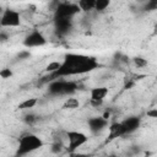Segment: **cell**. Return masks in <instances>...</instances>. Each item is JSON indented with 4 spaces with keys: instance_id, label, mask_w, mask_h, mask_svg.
I'll use <instances>...</instances> for the list:
<instances>
[{
    "instance_id": "cell-1",
    "label": "cell",
    "mask_w": 157,
    "mask_h": 157,
    "mask_svg": "<svg viewBox=\"0 0 157 157\" xmlns=\"http://www.w3.org/2000/svg\"><path fill=\"white\" fill-rule=\"evenodd\" d=\"M98 67V63L94 58L81 55V54H67L61 63L60 69L54 72L49 74L48 76H44L42 82H49L59 77L64 76H72V75H82L86 72H90Z\"/></svg>"
},
{
    "instance_id": "cell-2",
    "label": "cell",
    "mask_w": 157,
    "mask_h": 157,
    "mask_svg": "<svg viewBox=\"0 0 157 157\" xmlns=\"http://www.w3.org/2000/svg\"><path fill=\"white\" fill-rule=\"evenodd\" d=\"M78 88V85L75 81H69V80H63V78H55L50 81L48 86V91L50 94L54 96H65V94H71Z\"/></svg>"
},
{
    "instance_id": "cell-3",
    "label": "cell",
    "mask_w": 157,
    "mask_h": 157,
    "mask_svg": "<svg viewBox=\"0 0 157 157\" xmlns=\"http://www.w3.org/2000/svg\"><path fill=\"white\" fill-rule=\"evenodd\" d=\"M43 141L39 136L34 134H26L23 135L18 141V155H27L29 152H33L43 146Z\"/></svg>"
},
{
    "instance_id": "cell-4",
    "label": "cell",
    "mask_w": 157,
    "mask_h": 157,
    "mask_svg": "<svg viewBox=\"0 0 157 157\" xmlns=\"http://www.w3.org/2000/svg\"><path fill=\"white\" fill-rule=\"evenodd\" d=\"M21 25V15L18 11L12 9H4V12L0 16V26L1 27H18Z\"/></svg>"
},
{
    "instance_id": "cell-5",
    "label": "cell",
    "mask_w": 157,
    "mask_h": 157,
    "mask_svg": "<svg viewBox=\"0 0 157 157\" xmlns=\"http://www.w3.org/2000/svg\"><path fill=\"white\" fill-rule=\"evenodd\" d=\"M55 11V17H60V18H72L78 11V6L77 4H71V2H60L56 5V7L54 9Z\"/></svg>"
},
{
    "instance_id": "cell-6",
    "label": "cell",
    "mask_w": 157,
    "mask_h": 157,
    "mask_svg": "<svg viewBox=\"0 0 157 157\" xmlns=\"http://www.w3.org/2000/svg\"><path fill=\"white\" fill-rule=\"evenodd\" d=\"M47 43V39L45 37L43 36L42 32L34 29L32 32H29L25 39H23V45L26 48H36V47H42Z\"/></svg>"
},
{
    "instance_id": "cell-7",
    "label": "cell",
    "mask_w": 157,
    "mask_h": 157,
    "mask_svg": "<svg viewBox=\"0 0 157 157\" xmlns=\"http://www.w3.org/2000/svg\"><path fill=\"white\" fill-rule=\"evenodd\" d=\"M66 136H67V148L70 151H74L78 147H81L88 140L87 136L81 131H69L66 134Z\"/></svg>"
},
{
    "instance_id": "cell-8",
    "label": "cell",
    "mask_w": 157,
    "mask_h": 157,
    "mask_svg": "<svg viewBox=\"0 0 157 157\" xmlns=\"http://www.w3.org/2000/svg\"><path fill=\"white\" fill-rule=\"evenodd\" d=\"M140 118L137 117H130V118H126L124 121L120 123L121 125V131H123V135H126V134H131L134 131H136L140 126Z\"/></svg>"
},
{
    "instance_id": "cell-9",
    "label": "cell",
    "mask_w": 157,
    "mask_h": 157,
    "mask_svg": "<svg viewBox=\"0 0 157 157\" xmlns=\"http://www.w3.org/2000/svg\"><path fill=\"white\" fill-rule=\"evenodd\" d=\"M107 126H108V119H105L103 117H94V118L88 119V129L93 134L101 132Z\"/></svg>"
},
{
    "instance_id": "cell-10",
    "label": "cell",
    "mask_w": 157,
    "mask_h": 157,
    "mask_svg": "<svg viewBox=\"0 0 157 157\" xmlns=\"http://www.w3.org/2000/svg\"><path fill=\"white\" fill-rule=\"evenodd\" d=\"M72 27L71 18H60L55 17V29L60 34H66Z\"/></svg>"
},
{
    "instance_id": "cell-11",
    "label": "cell",
    "mask_w": 157,
    "mask_h": 157,
    "mask_svg": "<svg viewBox=\"0 0 157 157\" xmlns=\"http://www.w3.org/2000/svg\"><path fill=\"white\" fill-rule=\"evenodd\" d=\"M108 88L104 86H99V87H93L90 91V99H104L108 94Z\"/></svg>"
},
{
    "instance_id": "cell-12",
    "label": "cell",
    "mask_w": 157,
    "mask_h": 157,
    "mask_svg": "<svg viewBox=\"0 0 157 157\" xmlns=\"http://www.w3.org/2000/svg\"><path fill=\"white\" fill-rule=\"evenodd\" d=\"M109 140H113L115 137H119V136H123V131H121V125L120 123H113L109 128Z\"/></svg>"
},
{
    "instance_id": "cell-13",
    "label": "cell",
    "mask_w": 157,
    "mask_h": 157,
    "mask_svg": "<svg viewBox=\"0 0 157 157\" xmlns=\"http://www.w3.org/2000/svg\"><path fill=\"white\" fill-rule=\"evenodd\" d=\"M94 1L96 0H78L77 6L81 11L83 12H90L92 10H94Z\"/></svg>"
},
{
    "instance_id": "cell-14",
    "label": "cell",
    "mask_w": 157,
    "mask_h": 157,
    "mask_svg": "<svg viewBox=\"0 0 157 157\" xmlns=\"http://www.w3.org/2000/svg\"><path fill=\"white\" fill-rule=\"evenodd\" d=\"M78 107H80V101L77 98H74V97L66 98V101L63 104V108L64 109H76Z\"/></svg>"
},
{
    "instance_id": "cell-15",
    "label": "cell",
    "mask_w": 157,
    "mask_h": 157,
    "mask_svg": "<svg viewBox=\"0 0 157 157\" xmlns=\"http://www.w3.org/2000/svg\"><path fill=\"white\" fill-rule=\"evenodd\" d=\"M37 103H38L37 98H27V99H25L23 102H21V103L18 104V108H20V109H31V108H33Z\"/></svg>"
},
{
    "instance_id": "cell-16",
    "label": "cell",
    "mask_w": 157,
    "mask_h": 157,
    "mask_svg": "<svg viewBox=\"0 0 157 157\" xmlns=\"http://www.w3.org/2000/svg\"><path fill=\"white\" fill-rule=\"evenodd\" d=\"M61 66V63L60 61H50L47 66H45V72L48 74H54L56 72Z\"/></svg>"
},
{
    "instance_id": "cell-17",
    "label": "cell",
    "mask_w": 157,
    "mask_h": 157,
    "mask_svg": "<svg viewBox=\"0 0 157 157\" xmlns=\"http://www.w3.org/2000/svg\"><path fill=\"white\" fill-rule=\"evenodd\" d=\"M110 4V0H96L94 1V10L96 11H104Z\"/></svg>"
},
{
    "instance_id": "cell-18",
    "label": "cell",
    "mask_w": 157,
    "mask_h": 157,
    "mask_svg": "<svg viewBox=\"0 0 157 157\" xmlns=\"http://www.w3.org/2000/svg\"><path fill=\"white\" fill-rule=\"evenodd\" d=\"M65 148V146H64V144H63V141L61 140H56V141H54L53 144H52V152L53 153H60Z\"/></svg>"
},
{
    "instance_id": "cell-19",
    "label": "cell",
    "mask_w": 157,
    "mask_h": 157,
    "mask_svg": "<svg viewBox=\"0 0 157 157\" xmlns=\"http://www.w3.org/2000/svg\"><path fill=\"white\" fill-rule=\"evenodd\" d=\"M132 63L135 64L136 67H145L147 65V60L142 56H135L132 58Z\"/></svg>"
},
{
    "instance_id": "cell-20",
    "label": "cell",
    "mask_w": 157,
    "mask_h": 157,
    "mask_svg": "<svg viewBox=\"0 0 157 157\" xmlns=\"http://www.w3.org/2000/svg\"><path fill=\"white\" fill-rule=\"evenodd\" d=\"M37 117L34 115V114H32V113H29V114H26L25 115V118H23V121L27 124V125H33L36 121H37Z\"/></svg>"
},
{
    "instance_id": "cell-21",
    "label": "cell",
    "mask_w": 157,
    "mask_h": 157,
    "mask_svg": "<svg viewBox=\"0 0 157 157\" xmlns=\"http://www.w3.org/2000/svg\"><path fill=\"white\" fill-rule=\"evenodd\" d=\"M12 75H13V72L10 67H2L0 70V77L1 78H10V77H12Z\"/></svg>"
},
{
    "instance_id": "cell-22",
    "label": "cell",
    "mask_w": 157,
    "mask_h": 157,
    "mask_svg": "<svg viewBox=\"0 0 157 157\" xmlns=\"http://www.w3.org/2000/svg\"><path fill=\"white\" fill-rule=\"evenodd\" d=\"M31 56V52L29 50H21L18 54H17V58L20 60H26V59H29Z\"/></svg>"
},
{
    "instance_id": "cell-23",
    "label": "cell",
    "mask_w": 157,
    "mask_h": 157,
    "mask_svg": "<svg viewBox=\"0 0 157 157\" xmlns=\"http://www.w3.org/2000/svg\"><path fill=\"white\" fill-rule=\"evenodd\" d=\"M103 101L104 99H90V103H91V105L92 107H101L102 104H103Z\"/></svg>"
},
{
    "instance_id": "cell-24",
    "label": "cell",
    "mask_w": 157,
    "mask_h": 157,
    "mask_svg": "<svg viewBox=\"0 0 157 157\" xmlns=\"http://www.w3.org/2000/svg\"><path fill=\"white\" fill-rule=\"evenodd\" d=\"M7 39H9V34L6 32H4V31H0V43L6 42Z\"/></svg>"
},
{
    "instance_id": "cell-25",
    "label": "cell",
    "mask_w": 157,
    "mask_h": 157,
    "mask_svg": "<svg viewBox=\"0 0 157 157\" xmlns=\"http://www.w3.org/2000/svg\"><path fill=\"white\" fill-rule=\"evenodd\" d=\"M134 85H135V81H134V80H130V78H128V81L125 82L124 87L128 90V88H131V87H134Z\"/></svg>"
},
{
    "instance_id": "cell-26",
    "label": "cell",
    "mask_w": 157,
    "mask_h": 157,
    "mask_svg": "<svg viewBox=\"0 0 157 157\" xmlns=\"http://www.w3.org/2000/svg\"><path fill=\"white\" fill-rule=\"evenodd\" d=\"M147 117L150 118H157V109H151L147 112Z\"/></svg>"
},
{
    "instance_id": "cell-27",
    "label": "cell",
    "mask_w": 157,
    "mask_h": 157,
    "mask_svg": "<svg viewBox=\"0 0 157 157\" xmlns=\"http://www.w3.org/2000/svg\"><path fill=\"white\" fill-rule=\"evenodd\" d=\"M2 12H4V7L0 5V16H1V13H2Z\"/></svg>"
},
{
    "instance_id": "cell-28",
    "label": "cell",
    "mask_w": 157,
    "mask_h": 157,
    "mask_svg": "<svg viewBox=\"0 0 157 157\" xmlns=\"http://www.w3.org/2000/svg\"><path fill=\"white\" fill-rule=\"evenodd\" d=\"M137 1H139V2H147L148 0H137Z\"/></svg>"
}]
</instances>
